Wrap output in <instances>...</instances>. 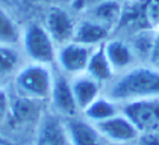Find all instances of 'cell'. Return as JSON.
Wrapping results in <instances>:
<instances>
[{
  "label": "cell",
  "instance_id": "1",
  "mask_svg": "<svg viewBox=\"0 0 159 145\" xmlns=\"http://www.w3.org/2000/svg\"><path fill=\"white\" fill-rule=\"evenodd\" d=\"M106 97L114 103H127L159 97V70L148 67L129 68L115 80H111Z\"/></svg>",
  "mask_w": 159,
  "mask_h": 145
},
{
  "label": "cell",
  "instance_id": "2",
  "mask_svg": "<svg viewBox=\"0 0 159 145\" xmlns=\"http://www.w3.org/2000/svg\"><path fill=\"white\" fill-rule=\"evenodd\" d=\"M53 76L49 65L26 64L18 68L14 77V86L18 95L32 101H46L50 98Z\"/></svg>",
  "mask_w": 159,
  "mask_h": 145
},
{
  "label": "cell",
  "instance_id": "3",
  "mask_svg": "<svg viewBox=\"0 0 159 145\" xmlns=\"http://www.w3.org/2000/svg\"><path fill=\"white\" fill-rule=\"evenodd\" d=\"M21 50L27 59L34 64L52 65L56 62L58 46L52 39L46 27L39 23H30L21 32Z\"/></svg>",
  "mask_w": 159,
  "mask_h": 145
},
{
  "label": "cell",
  "instance_id": "4",
  "mask_svg": "<svg viewBox=\"0 0 159 145\" xmlns=\"http://www.w3.org/2000/svg\"><path fill=\"white\" fill-rule=\"evenodd\" d=\"M121 113L136 127L139 134L159 130V98L127 101Z\"/></svg>",
  "mask_w": 159,
  "mask_h": 145
},
{
  "label": "cell",
  "instance_id": "5",
  "mask_svg": "<svg viewBox=\"0 0 159 145\" xmlns=\"http://www.w3.org/2000/svg\"><path fill=\"white\" fill-rule=\"evenodd\" d=\"M94 47H88L76 41H70L61 47H58L56 64L59 65V70L67 76L73 77L77 74H82L86 71Z\"/></svg>",
  "mask_w": 159,
  "mask_h": 145
},
{
  "label": "cell",
  "instance_id": "6",
  "mask_svg": "<svg viewBox=\"0 0 159 145\" xmlns=\"http://www.w3.org/2000/svg\"><path fill=\"white\" fill-rule=\"evenodd\" d=\"M43 26L46 27V30L49 32V35L58 47L73 41L76 23L73 17L59 6H55L47 12Z\"/></svg>",
  "mask_w": 159,
  "mask_h": 145
},
{
  "label": "cell",
  "instance_id": "7",
  "mask_svg": "<svg viewBox=\"0 0 159 145\" xmlns=\"http://www.w3.org/2000/svg\"><path fill=\"white\" fill-rule=\"evenodd\" d=\"M52 104L55 108V112L59 116L65 118H73L77 115L79 108L76 104L73 91H71V83L67 74L64 72H56L53 76V86H52V94H50Z\"/></svg>",
  "mask_w": 159,
  "mask_h": 145
},
{
  "label": "cell",
  "instance_id": "8",
  "mask_svg": "<svg viewBox=\"0 0 159 145\" xmlns=\"http://www.w3.org/2000/svg\"><path fill=\"white\" fill-rule=\"evenodd\" d=\"M98 133L102 138L109 139L115 144H129L135 139H138L139 132L136 130L134 124L127 120L123 113H117L115 116L100 121L96 124Z\"/></svg>",
  "mask_w": 159,
  "mask_h": 145
},
{
  "label": "cell",
  "instance_id": "9",
  "mask_svg": "<svg viewBox=\"0 0 159 145\" xmlns=\"http://www.w3.org/2000/svg\"><path fill=\"white\" fill-rule=\"evenodd\" d=\"M34 145H71L65 129V121H62L58 113L44 115L39 121Z\"/></svg>",
  "mask_w": 159,
  "mask_h": 145
},
{
  "label": "cell",
  "instance_id": "10",
  "mask_svg": "<svg viewBox=\"0 0 159 145\" xmlns=\"http://www.w3.org/2000/svg\"><path fill=\"white\" fill-rule=\"evenodd\" d=\"M65 129L71 145H100L102 134L98 133L94 122L80 118H68L65 121Z\"/></svg>",
  "mask_w": 159,
  "mask_h": 145
},
{
  "label": "cell",
  "instance_id": "11",
  "mask_svg": "<svg viewBox=\"0 0 159 145\" xmlns=\"http://www.w3.org/2000/svg\"><path fill=\"white\" fill-rule=\"evenodd\" d=\"M123 5L118 0H102L96 5L89 6L86 9V18L98 23L100 26L106 27L108 30H112L118 27V23L121 20Z\"/></svg>",
  "mask_w": 159,
  "mask_h": 145
},
{
  "label": "cell",
  "instance_id": "12",
  "mask_svg": "<svg viewBox=\"0 0 159 145\" xmlns=\"http://www.w3.org/2000/svg\"><path fill=\"white\" fill-rule=\"evenodd\" d=\"M70 83H71V91H73L76 104H77L79 110H82V112H84L96 98L100 97L102 83L97 82L94 77H91V76L86 74V72L73 76V77L70 79Z\"/></svg>",
  "mask_w": 159,
  "mask_h": 145
},
{
  "label": "cell",
  "instance_id": "13",
  "mask_svg": "<svg viewBox=\"0 0 159 145\" xmlns=\"http://www.w3.org/2000/svg\"><path fill=\"white\" fill-rule=\"evenodd\" d=\"M109 33L111 30H108L106 27L89 18H84L79 23H76L73 41L88 47H98L109 39Z\"/></svg>",
  "mask_w": 159,
  "mask_h": 145
},
{
  "label": "cell",
  "instance_id": "14",
  "mask_svg": "<svg viewBox=\"0 0 159 145\" xmlns=\"http://www.w3.org/2000/svg\"><path fill=\"white\" fill-rule=\"evenodd\" d=\"M103 48L114 71L129 70V67L132 65L135 59V51L127 42L118 38H112L103 44Z\"/></svg>",
  "mask_w": 159,
  "mask_h": 145
},
{
  "label": "cell",
  "instance_id": "15",
  "mask_svg": "<svg viewBox=\"0 0 159 145\" xmlns=\"http://www.w3.org/2000/svg\"><path fill=\"white\" fill-rule=\"evenodd\" d=\"M85 72L89 74L91 77H94V79H96L97 82H100V83H105V82H111V80H112L114 72L115 71L112 70L109 60L106 58L103 44L98 46V47H94Z\"/></svg>",
  "mask_w": 159,
  "mask_h": 145
},
{
  "label": "cell",
  "instance_id": "16",
  "mask_svg": "<svg viewBox=\"0 0 159 145\" xmlns=\"http://www.w3.org/2000/svg\"><path fill=\"white\" fill-rule=\"evenodd\" d=\"M118 112H117V106L115 103L109 100L108 97H98L96 98L88 108L84 110V115L88 121L97 124L100 121H105L108 118H112L115 116Z\"/></svg>",
  "mask_w": 159,
  "mask_h": 145
},
{
  "label": "cell",
  "instance_id": "17",
  "mask_svg": "<svg viewBox=\"0 0 159 145\" xmlns=\"http://www.w3.org/2000/svg\"><path fill=\"white\" fill-rule=\"evenodd\" d=\"M21 64V53L12 44H0V79L17 72Z\"/></svg>",
  "mask_w": 159,
  "mask_h": 145
},
{
  "label": "cell",
  "instance_id": "18",
  "mask_svg": "<svg viewBox=\"0 0 159 145\" xmlns=\"http://www.w3.org/2000/svg\"><path fill=\"white\" fill-rule=\"evenodd\" d=\"M21 38V32L18 29L14 18L0 8V44H18Z\"/></svg>",
  "mask_w": 159,
  "mask_h": 145
},
{
  "label": "cell",
  "instance_id": "19",
  "mask_svg": "<svg viewBox=\"0 0 159 145\" xmlns=\"http://www.w3.org/2000/svg\"><path fill=\"white\" fill-rule=\"evenodd\" d=\"M11 113V101L9 95L6 92V89L3 86H0V129L5 125V122L9 118Z\"/></svg>",
  "mask_w": 159,
  "mask_h": 145
},
{
  "label": "cell",
  "instance_id": "20",
  "mask_svg": "<svg viewBox=\"0 0 159 145\" xmlns=\"http://www.w3.org/2000/svg\"><path fill=\"white\" fill-rule=\"evenodd\" d=\"M150 62H152L153 68H158L159 70V29H158V33L155 35L153 47H152V53H150Z\"/></svg>",
  "mask_w": 159,
  "mask_h": 145
},
{
  "label": "cell",
  "instance_id": "21",
  "mask_svg": "<svg viewBox=\"0 0 159 145\" xmlns=\"http://www.w3.org/2000/svg\"><path fill=\"white\" fill-rule=\"evenodd\" d=\"M102 0H73V6L77 8V9H88L89 6L96 5Z\"/></svg>",
  "mask_w": 159,
  "mask_h": 145
},
{
  "label": "cell",
  "instance_id": "22",
  "mask_svg": "<svg viewBox=\"0 0 159 145\" xmlns=\"http://www.w3.org/2000/svg\"><path fill=\"white\" fill-rule=\"evenodd\" d=\"M118 2H126L127 3V2H134V0H118Z\"/></svg>",
  "mask_w": 159,
  "mask_h": 145
},
{
  "label": "cell",
  "instance_id": "23",
  "mask_svg": "<svg viewBox=\"0 0 159 145\" xmlns=\"http://www.w3.org/2000/svg\"><path fill=\"white\" fill-rule=\"evenodd\" d=\"M70 2H73V0H70Z\"/></svg>",
  "mask_w": 159,
  "mask_h": 145
}]
</instances>
